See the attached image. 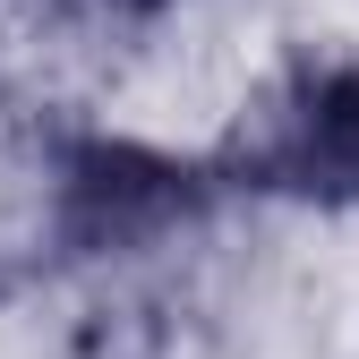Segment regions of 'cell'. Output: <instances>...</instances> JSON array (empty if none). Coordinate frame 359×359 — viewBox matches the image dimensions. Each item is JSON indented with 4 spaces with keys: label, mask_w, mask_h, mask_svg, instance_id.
Returning a JSON list of instances; mask_svg holds the SVG:
<instances>
[{
    "label": "cell",
    "mask_w": 359,
    "mask_h": 359,
    "mask_svg": "<svg viewBox=\"0 0 359 359\" xmlns=\"http://www.w3.org/2000/svg\"><path fill=\"white\" fill-rule=\"evenodd\" d=\"M231 197L214 154H171L120 128H52L43 137V231L69 265H120L189 240Z\"/></svg>",
    "instance_id": "cell-1"
},
{
    "label": "cell",
    "mask_w": 359,
    "mask_h": 359,
    "mask_svg": "<svg viewBox=\"0 0 359 359\" xmlns=\"http://www.w3.org/2000/svg\"><path fill=\"white\" fill-rule=\"evenodd\" d=\"M43 9H60V18H86V26H146V18L180 9V0H43Z\"/></svg>",
    "instance_id": "cell-3"
},
{
    "label": "cell",
    "mask_w": 359,
    "mask_h": 359,
    "mask_svg": "<svg viewBox=\"0 0 359 359\" xmlns=\"http://www.w3.org/2000/svg\"><path fill=\"white\" fill-rule=\"evenodd\" d=\"M231 197L359 214V52H299L214 146Z\"/></svg>",
    "instance_id": "cell-2"
}]
</instances>
